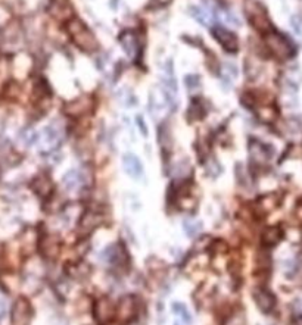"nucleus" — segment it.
I'll list each match as a JSON object with an SVG mask.
<instances>
[{
    "label": "nucleus",
    "mask_w": 302,
    "mask_h": 325,
    "mask_svg": "<svg viewBox=\"0 0 302 325\" xmlns=\"http://www.w3.org/2000/svg\"><path fill=\"white\" fill-rule=\"evenodd\" d=\"M67 31L71 37L72 43L84 50V52H94L99 49V41L96 36L90 31V28L78 18H72L67 22Z\"/></svg>",
    "instance_id": "obj_1"
},
{
    "label": "nucleus",
    "mask_w": 302,
    "mask_h": 325,
    "mask_svg": "<svg viewBox=\"0 0 302 325\" xmlns=\"http://www.w3.org/2000/svg\"><path fill=\"white\" fill-rule=\"evenodd\" d=\"M243 9H245V15L248 18L249 24L258 30L260 33H268L271 31V22L270 18L267 15L266 8L257 2V0H246L245 5H243Z\"/></svg>",
    "instance_id": "obj_2"
},
{
    "label": "nucleus",
    "mask_w": 302,
    "mask_h": 325,
    "mask_svg": "<svg viewBox=\"0 0 302 325\" xmlns=\"http://www.w3.org/2000/svg\"><path fill=\"white\" fill-rule=\"evenodd\" d=\"M266 46L271 54L279 59V60H286L293 54V46L290 41L282 34L277 33H270L266 37Z\"/></svg>",
    "instance_id": "obj_3"
},
{
    "label": "nucleus",
    "mask_w": 302,
    "mask_h": 325,
    "mask_svg": "<svg viewBox=\"0 0 302 325\" xmlns=\"http://www.w3.org/2000/svg\"><path fill=\"white\" fill-rule=\"evenodd\" d=\"M211 34L215 38V41L226 52L236 53L239 50V40H237L236 34L233 31H230V30H227V28H224L221 25H214V27H211Z\"/></svg>",
    "instance_id": "obj_4"
},
{
    "label": "nucleus",
    "mask_w": 302,
    "mask_h": 325,
    "mask_svg": "<svg viewBox=\"0 0 302 325\" xmlns=\"http://www.w3.org/2000/svg\"><path fill=\"white\" fill-rule=\"evenodd\" d=\"M93 97L90 96H81L75 100H72L70 103H67L65 106V113L71 118H80V116H84L87 115L90 110L93 109Z\"/></svg>",
    "instance_id": "obj_5"
},
{
    "label": "nucleus",
    "mask_w": 302,
    "mask_h": 325,
    "mask_svg": "<svg viewBox=\"0 0 302 325\" xmlns=\"http://www.w3.org/2000/svg\"><path fill=\"white\" fill-rule=\"evenodd\" d=\"M31 319V306L25 299L17 300L12 309V325H28Z\"/></svg>",
    "instance_id": "obj_6"
},
{
    "label": "nucleus",
    "mask_w": 302,
    "mask_h": 325,
    "mask_svg": "<svg viewBox=\"0 0 302 325\" xmlns=\"http://www.w3.org/2000/svg\"><path fill=\"white\" fill-rule=\"evenodd\" d=\"M136 310H137L136 299L131 296H127L124 299H121L118 306L115 307V316H118L121 321H130L136 316Z\"/></svg>",
    "instance_id": "obj_7"
},
{
    "label": "nucleus",
    "mask_w": 302,
    "mask_h": 325,
    "mask_svg": "<svg viewBox=\"0 0 302 325\" xmlns=\"http://www.w3.org/2000/svg\"><path fill=\"white\" fill-rule=\"evenodd\" d=\"M123 166L124 171L134 180H142L144 177V171H143L142 162L139 161V158H136L134 155L128 153L123 158Z\"/></svg>",
    "instance_id": "obj_8"
},
{
    "label": "nucleus",
    "mask_w": 302,
    "mask_h": 325,
    "mask_svg": "<svg viewBox=\"0 0 302 325\" xmlns=\"http://www.w3.org/2000/svg\"><path fill=\"white\" fill-rule=\"evenodd\" d=\"M120 44L123 46L124 52L130 59H136L139 53V40L136 33L133 31H124L120 36Z\"/></svg>",
    "instance_id": "obj_9"
},
{
    "label": "nucleus",
    "mask_w": 302,
    "mask_h": 325,
    "mask_svg": "<svg viewBox=\"0 0 302 325\" xmlns=\"http://www.w3.org/2000/svg\"><path fill=\"white\" fill-rule=\"evenodd\" d=\"M115 305L109 299H102L94 305V316L100 322H108L115 318Z\"/></svg>",
    "instance_id": "obj_10"
},
{
    "label": "nucleus",
    "mask_w": 302,
    "mask_h": 325,
    "mask_svg": "<svg viewBox=\"0 0 302 325\" xmlns=\"http://www.w3.org/2000/svg\"><path fill=\"white\" fill-rule=\"evenodd\" d=\"M249 155H250L252 162L258 163V165L268 162V159L271 158L270 147H267L266 145H263L260 142H250L249 143Z\"/></svg>",
    "instance_id": "obj_11"
},
{
    "label": "nucleus",
    "mask_w": 302,
    "mask_h": 325,
    "mask_svg": "<svg viewBox=\"0 0 302 325\" xmlns=\"http://www.w3.org/2000/svg\"><path fill=\"white\" fill-rule=\"evenodd\" d=\"M33 190L40 198H49L52 194V191H54V182L47 175L41 174L33 181Z\"/></svg>",
    "instance_id": "obj_12"
},
{
    "label": "nucleus",
    "mask_w": 302,
    "mask_h": 325,
    "mask_svg": "<svg viewBox=\"0 0 302 325\" xmlns=\"http://www.w3.org/2000/svg\"><path fill=\"white\" fill-rule=\"evenodd\" d=\"M254 299H255V303H257V306L260 307L263 312H271L273 310V307L276 305V299H274V296L271 294V293H268L266 290H258L255 294H254Z\"/></svg>",
    "instance_id": "obj_13"
},
{
    "label": "nucleus",
    "mask_w": 302,
    "mask_h": 325,
    "mask_svg": "<svg viewBox=\"0 0 302 325\" xmlns=\"http://www.w3.org/2000/svg\"><path fill=\"white\" fill-rule=\"evenodd\" d=\"M100 222H102V217H100V215H97V214H94V212H86V214L81 217V219H80L78 227H80V230H81L84 234H89L94 228H97V227L100 225Z\"/></svg>",
    "instance_id": "obj_14"
},
{
    "label": "nucleus",
    "mask_w": 302,
    "mask_h": 325,
    "mask_svg": "<svg viewBox=\"0 0 302 325\" xmlns=\"http://www.w3.org/2000/svg\"><path fill=\"white\" fill-rule=\"evenodd\" d=\"M43 254L46 257H56L59 253V240L55 235H47L43 240V246H41Z\"/></svg>",
    "instance_id": "obj_15"
},
{
    "label": "nucleus",
    "mask_w": 302,
    "mask_h": 325,
    "mask_svg": "<svg viewBox=\"0 0 302 325\" xmlns=\"http://www.w3.org/2000/svg\"><path fill=\"white\" fill-rule=\"evenodd\" d=\"M207 115V109L202 106V100L200 99H195L190 106L187 109V118L189 121H200L204 116Z\"/></svg>",
    "instance_id": "obj_16"
},
{
    "label": "nucleus",
    "mask_w": 302,
    "mask_h": 325,
    "mask_svg": "<svg viewBox=\"0 0 302 325\" xmlns=\"http://www.w3.org/2000/svg\"><path fill=\"white\" fill-rule=\"evenodd\" d=\"M282 238V230L279 227H270L264 230V233L261 235V240L266 246H274L280 241Z\"/></svg>",
    "instance_id": "obj_17"
},
{
    "label": "nucleus",
    "mask_w": 302,
    "mask_h": 325,
    "mask_svg": "<svg viewBox=\"0 0 302 325\" xmlns=\"http://www.w3.org/2000/svg\"><path fill=\"white\" fill-rule=\"evenodd\" d=\"M158 137H160L161 150H164L165 153H170L171 147H173V139H171V133H170V125L168 124H164L161 126Z\"/></svg>",
    "instance_id": "obj_18"
},
{
    "label": "nucleus",
    "mask_w": 302,
    "mask_h": 325,
    "mask_svg": "<svg viewBox=\"0 0 302 325\" xmlns=\"http://www.w3.org/2000/svg\"><path fill=\"white\" fill-rule=\"evenodd\" d=\"M189 14H190V17H193L199 24H202V25H205V27H208V24H210V21H211V15H210L207 11H204L202 8H199V6H190V8H189Z\"/></svg>",
    "instance_id": "obj_19"
},
{
    "label": "nucleus",
    "mask_w": 302,
    "mask_h": 325,
    "mask_svg": "<svg viewBox=\"0 0 302 325\" xmlns=\"http://www.w3.org/2000/svg\"><path fill=\"white\" fill-rule=\"evenodd\" d=\"M81 174L80 172H77V171H70V172H67L65 174V177H64V185H65V188H68V190H74V188H77L78 185H81Z\"/></svg>",
    "instance_id": "obj_20"
},
{
    "label": "nucleus",
    "mask_w": 302,
    "mask_h": 325,
    "mask_svg": "<svg viewBox=\"0 0 302 325\" xmlns=\"http://www.w3.org/2000/svg\"><path fill=\"white\" fill-rule=\"evenodd\" d=\"M173 310H174L176 316L178 318V324L189 325L190 322H192V318H190V315H189L187 309L183 306V305H180V303H174V305H173Z\"/></svg>",
    "instance_id": "obj_21"
},
{
    "label": "nucleus",
    "mask_w": 302,
    "mask_h": 325,
    "mask_svg": "<svg viewBox=\"0 0 302 325\" xmlns=\"http://www.w3.org/2000/svg\"><path fill=\"white\" fill-rule=\"evenodd\" d=\"M183 228L186 231V234L189 237H195V235L199 234V231L202 230V224L197 222V221H184L183 222Z\"/></svg>",
    "instance_id": "obj_22"
},
{
    "label": "nucleus",
    "mask_w": 302,
    "mask_h": 325,
    "mask_svg": "<svg viewBox=\"0 0 302 325\" xmlns=\"http://www.w3.org/2000/svg\"><path fill=\"white\" fill-rule=\"evenodd\" d=\"M184 83L189 91H195L200 87V78L197 75H187L184 77Z\"/></svg>",
    "instance_id": "obj_23"
},
{
    "label": "nucleus",
    "mask_w": 302,
    "mask_h": 325,
    "mask_svg": "<svg viewBox=\"0 0 302 325\" xmlns=\"http://www.w3.org/2000/svg\"><path fill=\"white\" fill-rule=\"evenodd\" d=\"M22 139H24V142H25V145L27 146H33L37 142V134L34 133V129H24L22 131Z\"/></svg>",
    "instance_id": "obj_24"
},
{
    "label": "nucleus",
    "mask_w": 302,
    "mask_h": 325,
    "mask_svg": "<svg viewBox=\"0 0 302 325\" xmlns=\"http://www.w3.org/2000/svg\"><path fill=\"white\" fill-rule=\"evenodd\" d=\"M258 115H260V118H261L263 121L270 122V121H273V119L276 118V110L273 108H263L258 112Z\"/></svg>",
    "instance_id": "obj_25"
},
{
    "label": "nucleus",
    "mask_w": 302,
    "mask_h": 325,
    "mask_svg": "<svg viewBox=\"0 0 302 325\" xmlns=\"http://www.w3.org/2000/svg\"><path fill=\"white\" fill-rule=\"evenodd\" d=\"M227 325H245V316L242 313L233 315L230 318V321L227 322Z\"/></svg>",
    "instance_id": "obj_26"
},
{
    "label": "nucleus",
    "mask_w": 302,
    "mask_h": 325,
    "mask_svg": "<svg viewBox=\"0 0 302 325\" xmlns=\"http://www.w3.org/2000/svg\"><path fill=\"white\" fill-rule=\"evenodd\" d=\"M292 24H293V28H295V31H296V33H301V24H302L301 18H298V17H293V18H292Z\"/></svg>",
    "instance_id": "obj_27"
},
{
    "label": "nucleus",
    "mask_w": 302,
    "mask_h": 325,
    "mask_svg": "<svg viewBox=\"0 0 302 325\" xmlns=\"http://www.w3.org/2000/svg\"><path fill=\"white\" fill-rule=\"evenodd\" d=\"M154 3H155L157 6H167V5L171 3V0H154Z\"/></svg>",
    "instance_id": "obj_28"
},
{
    "label": "nucleus",
    "mask_w": 302,
    "mask_h": 325,
    "mask_svg": "<svg viewBox=\"0 0 302 325\" xmlns=\"http://www.w3.org/2000/svg\"><path fill=\"white\" fill-rule=\"evenodd\" d=\"M5 312H6V309H5V305H3V303L0 302V319H2L3 316H5Z\"/></svg>",
    "instance_id": "obj_29"
},
{
    "label": "nucleus",
    "mask_w": 302,
    "mask_h": 325,
    "mask_svg": "<svg viewBox=\"0 0 302 325\" xmlns=\"http://www.w3.org/2000/svg\"><path fill=\"white\" fill-rule=\"evenodd\" d=\"M293 325H302V315L301 316H296L295 321H293Z\"/></svg>",
    "instance_id": "obj_30"
}]
</instances>
